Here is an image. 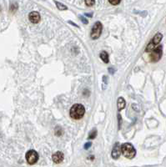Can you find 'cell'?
Wrapping results in <instances>:
<instances>
[{
    "instance_id": "1",
    "label": "cell",
    "mask_w": 166,
    "mask_h": 167,
    "mask_svg": "<svg viewBox=\"0 0 166 167\" xmlns=\"http://www.w3.org/2000/svg\"><path fill=\"white\" fill-rule=\"evenodd\" d=\"M84 114H85V109L81 104H73L69 110V115L73 119H80L83 118Z\"/></svg>"
},
{
    "instance_id": "2",
    "label": "cell",
    "mask_w": 166,
    "mask_h": 167,
    "mask_svg": "<svg viewBox=\"0 0 166 167\" xmlns=\"http://www.w3.org/2000/svg\"><path fill=\"white\" fill-rule=\"evenodd\" d=\"M121 153L128 159H133L136 155V150L130 143H124L121 146Z\"/></svg>"
},
{
    "instance_id": "3",
    "label": "cell",
    "mask_w": 166,
    "mask_h": 167,
    "mask_svg": "<svg viewBox=\"0 0 166 167\" xmlns=\"http://www.w3.org/2000/svg\"><path fill=\"white\" fill-rule=\"evenodd\" d=\"M162 38H163V34L160 33H157L155 36H154V38H152L151 42L147 45V47H146V49H145V52L150 53V52H152L154 49H156V48L159 46V43L161 42Z\"/></svg>"
},
{
    "instance_id": "4",
    "label": "cell",
    "mask_w": 166,
    "mask_h": 167,
    "mask_svg": "<svg viewBox=\"0 0 166 167\" xmlns=\"http://www.w3.org/2000/svg\"><path fill=\"white\" fill-rule=\"evenodd\" d=\"M103 30V25L100 22H96L94 24V26L92 28V30H91V33H90V37L92 39H97L100 37L101 35V33Z\"/></svg>"
},
{
    "instance_id": "5",
    "label": "cell",
    "mask_w": 166,
    "mask_h": 167,
    "mask_svg": "<svg viewBox=\"0 0 166 167\" xmlns=\"http://www.w3.org/2000/svg\"><path fill=\"white\" fill-rule=\"evenodd\" d=\"M163 54V47L161 45H159L156 49H155L152 52H150V59L151 62L156 63L158 62L162 57Z\"/></svg>"
},
{
    "instance_id": "6",
    "label": "cell",
    "mask_w": 166,
    "mask_h": 167,
    "mask_svg": "<svg viewBox=\"0 0 166 167\" xmlns=\"http://www.w3.org/2000/svg\"><path fill=\"white\" fill-rule=\"evenodd\" d=\"M26 161L29 165H34L39 160V154L34 150H30L26 153Z\"/></svg>"
},
{
    "instance_id": "7",
    "label": "cell",
    "mask_w": 166,
    "mask_h": 167,
    "mask_svg": "<svg viewBox=\"0 0 166 167\" xmlns=\"http://www.w3.org/2000/svg\"><path fill=\"white\" fill-rule=\"evenodd\" d=\"M121 155V146L119 145V143H116L113 150H112V152H111V156L114 160H117L119 159V156Z\"/></svg>"
},
{
    "instance_id": "8",
    "label": "cell",
    "mask_w": 166,
    "mask_h": 167,
    "mask_svg": "<svg viewBox=\"0 0 166 167\" xmlns=\"http://www.w3.org/2000/svg\"><path fill=\"white\" fill-rule=\"evenodd\" d=\"M28 19H29V21L31 22V23H38L40 21V19H41V16H40L39 13L33 11V12H31L28 14Z\"/></svg>"
},
{
    "instance_id": "9",
    "label": "cell",
    "mask_w": 166,
    "mask_h": 167,
    "mask_svg": "<svg viewBox=\"0 0 166 167\" xmlns=\"http://www.w3.org/2000/svg\"><path fill=\"white\" fill-rule=\"evenodd\" d=\"M64 154L61 151H57L52 156V160L56 164H59L64 161Z\"/></svg>"
},
{
    "instance_id": "10",
    "label": "cell",
    "mask_w": 166,
    "mask_h": 167,
    "mask_svg": "<svg viewBox=\"0 0 166 167\" xmlns=\"http://www.w3.org/2000/svg\"><path fill=\"white\" fill-rule=\"evenodd\" d=\"M117 105H118V109H119V111L125 108L126 102H125L124 99L122 97L119 98V99H118V101H117Z\"/></svg>"
},
{
    "instance_id": "11",
    "label": "cell",
    "mask_w": 166,
    "mask_h": 167,
    "mask_svg": "<svg viewBox=\"0 0 166 167\" xmlns=\"http://www.w3.org/2000/svg\"><path fill=\"white\" fill-rule=\"evenodd\" d=\"M100 59L103 60V62H105V64H108L109 62V54L105 52V51H103L101 52L100 54Z\"/></svg>"
},
{
    "instance_id": "12",
    "label": "cell",
    "mask_w": 166,
    "mask_h": 167,
    "mask_svg": "<svg viewBox=\"0 0 166 167\" xmlns=\"http://www.w3.org/2000/svg\"><path fill=\"white\" fill-rule=\"evenodd\" d=\"M55 3L56 6H57V8H58V9H59V10L63 11V10H66L67 9V7L64 4H61L60 2H57L55 1L54 2Z\"/></svg>"
},
{
    "instance_id": "13",
    "label": "cell",
    "mask_w": 166,
    "mask_h": 167,
    "mask_svg": "<svg viewBox=\"0 0 166 167\" xmlns=\"http://www.w3.org/2000/svg\"><path fill=\"white\" fill-rule=\"evenodd\" d=\"M96 136H97V130L94 129L90 132V134H89V140H94Z\"/></svg>"
},
{
    "instance_id": "14",
    "label": "cell",
    "mask_w": 166,
    "mask_h": 167,
    "mask_svg": "<svg viewBox=\"0 0 166 167\" xmlns=\"http://www.w3.org/2000/svg\"><path fill=\"white\" fill-rule=\"evenodd\" d=\"M79 18H80V20L82 21V23H84V24H88L89 23V21H88V19L86 18H84V16H83V15H79Z\"/></svg>"
},
{
    "instance_id": "15",
    "label": "cell",
    "mask_w": 166,
    "mask_h": 167,
    "mask_svg": "<svg viewBox=\"0 0 166 167\" xmlns=\"http://www.w3.org/2000/svg\"><path fill=\"white\" fill-rule=\"evenodd\" d=\"M85 4H86V5L89 6V7H91V6L94 5V4H95V1H91V0H86L85 1Z\"/></svg>"
},
{
    "instance_id": "16",
    "label": "cell",
    "mask_w": 166,
    "mask_h": 167,
    "mask_svg": "<svg viewBox=\"0 0 166 167\" xmlns=\"http://www.w3.org/2000/svg\"><path fill=\"white\" fill-rule=\"evenodd\" d=\"M109 3L110 4H113V5H118L119 4H120V1H119V0H115V1L111 0V1H109Z\"/></svg>"
},
{
    "instance_id": "17",
    "label": "cell",
    "mask_w": 166,
    "mask_h": 167,
    "mask_svg": "<svg viewBox=\"0 0 166 167\" xmlns=\"http://www.w3.org/2000/svg\"><path fill=\"white\" fill-rule=\"evenodd\" d=\"M91 146H92V143H91V142H87V143L84 145L83 148H84V150H89V148L91 147Z\"/></svg>"
},
{
    "instance_id": "18",
    "label": "cell",
    "mask_w": 166,
    "mask_h": 167,
    "mask_svg": "<svg viewBox=\"0 0 166 167\" xmlns=\"http://www.w3.org/2000/svg\"><path fill=\"white\" fill-rule=\"evenodd\" d=\"M68 23H69V24H72L73 26H74V27H78V26L77 24H76V23H74L73 22H72V21H69V22H68Z\"/></svg>"
},
{
    "instance_id": "19",
    "label": "cell",
    "mask_w": 166,
    "mask_h": 167,
    "mask_svg": "<svg viewBox=\"0 0 166 167\" xmlns=\"http://www.w3.org/2000/svg\"><path fill=\"white\" fill-rule=\"evenodd\" d=\"M114 71H115V70H114L113 68H109V72L110 74H114Z\"/></svg>"
},
{
    "instance_id": "20",
    "label": "cell",
    "mask_w": 166,
    "mask_h": 167,
    "mask_svg": "<svg viewBox=\"0 0 166 167\" xmlns=\"http://www.w3.org/2000/svg\"><path fill=\"white\" fill-rule=\"evenodd\" d=\"M84 16H87V17H89V18H91V17H93V14L91 13V14H88V13H86V14H84Z\"/></svg>"
}]
</instances>
